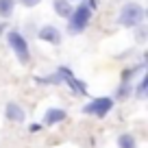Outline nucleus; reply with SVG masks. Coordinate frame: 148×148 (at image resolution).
I'll use <instances>...</instances> for the list:
<instances>
[{"label":"nucleus","instance_id":"nucleus-1","mask_svg":"<svg viewBox=\"0 0 148 148\" xmlns=\"http://www.w3.org/2000/svg\"><path fill=\"white\" fill-rule=\"evenodd\" d=\"M144 18H146V11L139 2H126L118 13V24L124 28H139L144 24Z\"/></svg>","mask_w":148,"mask_h":148},{"label":"nucleus","instance_id":"nucleus-2","mask_svg":"<svg viewBox=\"0 0 148 148\" xmlns=\"http://www.w3.org/2000/svg\"><path fill=\"white\" fill-rule=\"evenodd\" d=\"M89 20H92V9H89L85 2H79V7L72 9V15L68 18V31L72 35H79L87 28Z\"/></svg>","mask_w":148,"mask_h":148},{"label":"nucleus","instance_id":"nucleus-3","mask_svg":"<svg viewBox=\"0 0 148 148\" xmlns=\"http://www.w3.org/2000/svg\"><path fill=\"white\" fill-rule=\"evenodd\" d=\"M7 42H9V48L15 52L20 63H28L31 61V50H28V42L26 37L18 31H9L7 33Z\"/></svg>","mask_w":148,"mask_h":148},{"label":"nucleus","instance_id":"nucleus-4","mask_svg":"<svg viewBox=\"0 0 148 148\" xmlns=\"http://www.w3.org/2000/svg\"><path fill=\"white\" fill-rule=\"evenodd\" d=\"M111 109H113V98L100 96V98L89 100L87 105L83 107V113H87V116H96V118H105Z\"/></svg>","mask_w":148,"mask_h":148},{"label":"nucleus","instance_id":"nucleus-5","mask_svg":"<svg viewBox=\"0 0 148 148\" xmlns=\"http://www.w3.org/2000/svg\"><path fill=\"white\" fill-rule=\"evenodd\" d=\"M57 79L63 81V83H68L70 87H72L74 94H81V96L87 94L85 83H83V81H79V79H74V74H72V70H70V68H59V70H57Z\"/></svg>","mask_w":148,"mask_h":148},{"label":"nucleus","instance_id":"nucleus-6","mask_svg":"<svg viewBox=\"0 0 148 148\" xmlns=\"http://www.w3.org/2000/svg\"><path fill=\"white\" fill-rule=\"evenodd\" d=\"M37 37L42 39V42H48V44H61V31L57 26H52V24H46V26L39 28V33H37Z\"/></svg>","mask_w":148,"mask_h":148},{"label":"nucleus","instance_id":"nucleus-7","mask_svg":"<svg viewBox=\"0 0 148 148\" xmlns=\"http://www.w3.org/2000/svg\"><path fill=\"white\" fill-rule=\"evenodd\" d=\"M65 118H68L65 109H61V107H50V109L44 113L42 124H46V126H55V124H59V122H63Z\"/></svg>","mask_w":148,"mask_h":148},{"label":"nucleus","instance_id":"nucleus-8","mask_svg":"<svg viewBox=\"0 0 148 148\" xmlns=\"http://www.w3.org/2000/svg\"><path fill=\"white\" fill-rule=\"evenodd\" d=\"M5 116H7L9 122H24L26 113H24V109L18 105V102H9V105L5 107Z\"/></svg>","mask_w":148,"mask_h":148},{"label":"nucleus","instance_id":"nucleus-9","mask_svg":"<svg viewBox=\"0 0 148 148\" xmlns=\"http://www.w3.org/2000/svg\"><path fill=\"white\" fill-rule=\"evenodd\" d=\"M52 9H55V13L59 15V18H65L68 20L70 15H72V2L70 0H52Z\"/></svg>","mask_w":148,"mask_h":148},{"label":"nucleus","instance_id":"nucleus-10","mask_svg":"<svg viewBox=\"0 0 148 148\" xmlns=\"http://www.w3.org/2000/svg\"><path fill=\"white\" fill-rule=\"evenodd\" d=\"M118 148H137V139L131 133H122L118 137Z\"/></svg>","mask_w":148,"mask_h":148},{"label":"nucleus","instance_id":"nucleus-11","mask_svg":"<svg viewBox=\"0 0 148 148\" xmlns=\"http://www.w3.org/2000/svg\"><path fill=\"white\" fill-rule=\"evenodd\" d=\"M15 9V0H0V18H11Z\"/></svg>","mask_w":148,"mask_h":148},{"label":"nucleus","instance_id":"nucleus-12","mask_svg":"<svg viewBox=\"0 0 148 148\" xmlns=\"http://www.w3.org/2000/svg\"><path fill=\"white\" fill-rule=\"evenodd\" d=\"M146 87H148V81H146V76H144V74H142V79H139L137 87H135V98H139V100H144V98H146Z\"/></svg>","mask_w":148,"mask_h":148},{"label":"nucleus","instance_id":"nucleus-13","mask_svg":"<svg viewBox=\"0 0 148 148\" xmlns=\"http://www.w3.org/2000/svg\"><path fill=\"white\" fill-rule=\"evenodd\" d=\"M20 2H22L26 9H33V7H37L39 2H42V0H20Z\"/></svg>","mask_w":148,"mask_h":148},{"label":"nucleus","instance_id":"nucleus-14","mask_svg":"<svg viewBox=\"0 0 148 148\" xmlns=\"http://www.w3.org/2000/svg\"><path fill=\"white\" fill-rule=\"evenodd\" d=\"M144 39H146V31L139 28V31H137V42H144Z\"/></svg>","mask_w":148,"mask_h":148},{"label":"nucleus","instance_id":"nucleus-15","mask_svg":"<svg viewBox=\"0 0 148 148\" xmlns=\"http://www.w3.org/2000/svg\"><path fill=\"white\" fill-rule=\"evenodd\" d=\"M5 31H7V24H5V22H0V35H2Z\"/></svg>","mask_w":148,"mask_h":148},{"label":"nucleus","instance_id":"nucleus-16","mask_svg":"<svg viewBox=\"0 0 148 148\" xmlns=\"http://www.w3.org/2000/svg\"><path fill=\"white\" fill-rule=\"evenodd\" d=\"M79 2H83V0H79Z\"/></svg>","mask_w":148,"mask_h":148}]
</instances>
